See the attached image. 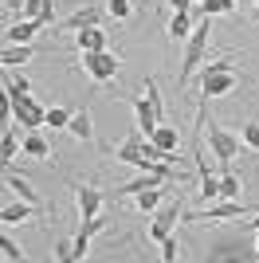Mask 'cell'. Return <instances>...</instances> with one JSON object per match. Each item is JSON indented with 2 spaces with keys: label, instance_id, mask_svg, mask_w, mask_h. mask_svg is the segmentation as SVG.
Instances as JSON below:
<instances>
[{
  "label": "cell",
  "instance_id": "6da1fadb",
  "mask_svg": "<svg viewBox=\"0 0 259 263\" xmlns=\"http://www.w3.org/2000/svg\"><path fill=\"white\" fill-rule=\"evenodd\" d=\"M239 83V71L232 67V59H212V63H205V71H200V99H224L228 90H236Z\"/></svg>",
  "mask_w": 259,
  "mask_h": 263
},
{
  "label": "cell",
  "instance_id": "7a4b0ae2",
  "mask_svg": "<svg viewBox=\"0 0 259 263\" xmlns=\"http://www.w3.org/2000/svg\"><path fill=\"white\" fill-rule=\"evenodd\" d=\"M196 118L205 122V134H208V145H212V154H216V161L228 169V161L239 154V145H244V138H236V134H228V130H220L212 118H208V99H200V106H196Z\"/></svg>",
  "mask_w": 259,
  "mask_h": 263
},
{
  "label": "cell",
  "instance_id": "3957f363",
  "mask_svg": "<svg viewBox=\"0 0 259 263\" xmlns=\"http://www.w3.org/2000/svg\"><path fill=\"white\" fill-rule=\"evenodd\" d=\"M208 20H196L193 35L184 40V59H181V79H177V87H189V79H193V71L200 67V59H205L208 51Z\"/></svg>",
  "mask_w": 259,
  "mask_h": 263
},
{
  "label": "cell",
  "instance_id": "277c9868",
  "mask_svg": "<svg viewBox=\"0 0 259 263\" xmlns=\"http://www.w3.org/2000/svg\"><path fill=\"white\" fill-rule=\"evenodd\" d=\"M177 220H184V204H181V197H173L169 204H161V209L153 212V220H150V240H153V243H161L165 236L177 228Z\"/></svg>",
  "mask_w": 259,
  "mask_h": 263
},
{
  "label": "cell",
  "instance_id": "5b68a950",
  "mask_svg": "<svg viewBox=\"0 0 259 263\" xmlns=\"http://www.w3.org/2000/svg\"><path fill=\"white\" fill-rule=\"evenodd\" d=\"M79 63H83V71L95 79L98 87H106L110 79L118 75V55H110V51H83Z\"/></svg>",
  "mask_w": 259,
  "mask_h": 263
},
{
  "label": "cell",
  "instance_id": "8992f818",
  "mask_svg": "<svg viewBox=\"0 0 259 263\" xmlns=\"http://www.w3.org/2000/svg\"><path fill=\"white\" fill-rule=\"evenodd\" d=\"M12 122H20L24 130H40V126H47V106H40L32 95L12 99Z\"/></svg>",
  "mask_w": 259,
  "mask_h": 263
},
{
  "label": "cell",
  "instance_id": "52a82bcc",
  "mask_svg": "<svg viewBox=\"0 0 259 263\" xmlns=\"http://www.w3.org/2000/svg\"><path fill=\"white\" fill-rule=\"evenodd\" d=\"M106 4H86V8H79V12H71L59 28H67V32H83V28H98V24H106Z\"/></svg>",
  "mask_w": 259,
  "mask_h": 263
},
{
  "label": "cell",
  "instance_id": "ba28073f",
  "mask_svg": "<svg viewBox=\"0 0 259 263\" xmlns=\"http://www.w3.org/2000/svg\"><path fill=\"white\" fill-rule=\"evenodd\" d=\"M102 204H106V193H98V189H95V185H86V181H79V185H75V209H79V220L98 216V212H102Z\"/></svg>",
  "mask_w": 259,
  "mask_h": 263
},
{
  "label": "cell",
  "instance_id": "9c48e42d",
  "mask_svg": "<svg viewBox=\"0 0 259 263\" xmlns=\"http://www.w3.org/2000/svg\"><path fill=\"white\" fill-rule=\"evenodd\" d=\"M236 216H251V209L248 204H239V200H220V204H205L200 209V216H193V220H236Z\"/></svg>",
  "mask_w": 259,
  "mask_h": 263
},
{
  "label": "cell",
  "instance_id": "30bf717a",
  "mask_svg": "<svg viewBox=\"0 0 259 263\" xmlns=\"http://www.w3.org/2000/svg\"><path fill=\"white\" fill-rule=\"evenodd\" d=\"M130 106H134V114H138V126H141V134H145V138H150L157 126H161L157 110L150 106V99H145V95H130Z\"/></svg>",
  "mask_w": 259,
  "mask_h": 263
},
{
  "label": "cell",
  "instance_id": "8fae6325",
  "mask_svg": "<svg viewBox=\"0 0 259 263\" xmlns=\"http://www.w3.org/2000/svg\"><path fill=\"white\" fill-rule=\"evenodd\" d=\"M141 142H145V134H141V130L126 134V138H122V145L114 149V154H118V161H126V165H138V169H141V161H145V154H141Z\"/></svg>",
  "mask_w": 259,
  "mask_h": 263
},
{
  "label": "cell",
  "instance_id": "7c38bea8",
  "mask_svg": "<svg viewBox=\"0 0 259 263\" xmlns=\"http://www.w3.org/2000/svg\"><path fill=\"white\" fill-rule=\"evenodd\" d=\"M43 28H47L43 20H16L12 28H4V40H8V44H32Z\"/></svg>",
  "mask_w": 259,
  "mask_h": 263
},
{
  "label": "cell",
  "instance_id": "4fadbf2b",
  "mask_svg": "<svg viewBox=\"0 0 259 263\" xmlns=\"http://www.w3.org/2000/svg\"><path fill=\"white\" fill-rule=\"evenodd\" d=\"M165 181H169V177H161V173H145V169H141L134 181L118 185V193H114V197H138V193H145V189H157V185H165Z\"/></svg>",
  "mask_w": 259,
  "mask_h": 263
},
{
  "label": "cell",
  "instance_id": "5bb4252c",
  "mask_svg": "<svg viewBox=\"0 0 259 263\" xmlns=\"http://www.w3.org/2000/svg\"><path fill=\"white\" fill-rule=\"evenodd\" d=\"M150 138L157 142V149L165 154V161H173V165H177V157H181V154H177V145H181V134L173 130V126H165V122H161V126H157V130H153Z\"/></svg>",
  "mask_w": 259,
  "mask_h": 263
},
{
  "label": "cell",
  "instance_id": "9a60e30c",
  "mask_svg": "<svg viewBox=\"0 0 259 263\" xmlns=\"http://www.w3.org/2000/svg\"><path fill=\"white\" fill-rule=\"evenodd\" d=\"M193 24H196V16L184 8V12H173V20H169V28H165V32H169L173 44H184V40L193 35Z\"/></svg>",
  "mask_w": 259,
  "mask_h": 263
},
{
  "label": "cell",
  "instance_id": "2e32d148",
  "mask_svg": "<svg viewBox=\"0 0 259 263\" xmlns=\"http://www.w3.org/2000/svg\"><path fill=\"white\" fill-rule=\"evenodd\" d=\"M67 130H71V138H75V142H95V122H90V110L79 106L75 114H71V126H67Z\"/></svg>",
  "mask_w": 259,
  "mask_h": 263
},
{
  "label": "cell",
  "instance_id": "e0dca14e",
  "mask_svg": "<svg viewBox=\"0 0 259 263\" xmlns=\"http://www.w3.org/2000/svg\"><path fill=\"white\" fill-rule=\"evenodd\" d=\"M28 59H35V44H8L4 51H0V63L8 67V71L12 67H24Z\"/></svg>",
  "mask_w": 259,
  "mask_h": 263
},
{
  "label": "cell",
  "instance_id": "ac0fdd59",
  "mask_svg": "<svg viewBox=\"0 0 259 263\" xmlns=\"http://www.w3.org/2000/svg\"><path fill=\"white\" fill-rule=\"evenodd\" d=\"M24 154H28V157H40V161H43V157L51 161L55 149H51V142H47L40 130H28V134H24Z\"/></svg>",
  "mask_w": 259,
  "mask_h": 263
},
{
  "label": "cell",
  "instance_id": "d6986e66",
  "mask_svg": "<svg viewBox=\"0 0 259 263\" xmlns=\"http://www.w3.org/2000/svg\"><path fill=\"white\" fill-rule=\"evenodd\" d=\"M32 216H40V204H28V200L0 209V220H4V224H24V220H32Z\"/></svg>",
  "mask_w": 259,
  "mask_h": 263
},
{
  "label": "cell",
  "instance_id": "ffe728a7",
  "mask_svg": "<svg viewBox=\"0 0 259 263\" xmlns=\"http://www.w3.org/2000/svg\"><path fill=\"white\" fill-rule=\"evenodd\" d=\"M79 35V51H106V28L98 24V28H83Z\"/></svg>",
  "mask_w": 259,
  "mask_h": 263
},
{
  "label": "cell",
  "instance_id": "44dd1931",
  "mask_svg": "<svg viewBox=\"0 0 259 263\" xmlns=\"http://www.w3.org/2000/svg\"><path fill=\"white\" fill-rule=\"evenodd\" d=\"M4 185H8V189H12V193H16L20 200H28V204H40L35 189L28 185V177H20V173H8V177H4Z\"/></svg>",
  "mask_w": 259,
  "mask_h": 263
},
{
  "label": "cell",
  "instance_id": "7402d4cb",
  "mask_svg": "<svg viewBox=\"0 0 259 263\" xmlns=\"http://www.w3.org/2000/svg\"><path fill=\"white\" fill-rule=\"evenodd\" d=\"M16 154H24V142H16V130L4 126V134H0V157H4V165H8Z\"/></svg>",
  "mask_w": 259,
  "mask_h": 263
},
{
  "label": "cell",
  "instance_id": "603a6c76",
  "mask_svg": "<svg viewBox=\"0 0 259 263\" xmlns=\"http://www.w3.org/2000/svg\"><path fill=\"white\" fill-rule=\"evenodd\" d=\"M161 200H165L161 185H157V189H145V193H138V212H157V209H161Z\"/></svg>",
  "mask_w": 259,
  "mask_h": 263
},
{
  "label": "cell",
  "instance_id": "cb8c5ba5",
  "mask_svg": "<svg viewBox=\"0 0 259 263\" xmlns=\"http://www.w3.org/2000/svg\"><path fill=\"white\" fill-rule=\"evenodd\" d=\"M4 95H8V99H24V95H32V83L24 75H8L4 79Z\"/></svg>",
  "mask_w": 259,
  "mask_h": 263
},
{
  "label": "cell",
  "instance_id": "d4e9b609",
  "mask_svg": "<svg viewBox=\"0 0 259 263\" xmlns=\"http://www.w3.org/2000/svg\"><path fill=\"white\" fill-rule=\"evenodd\" d=\"M71 126V110L67 106H47V130H67Z\"/></svg>",
  "mask_w": 259,
  "mask_h": 263
},
{
  "label": "cell",
  "instance_id": "484cf974",
  "mask_svg": "<svg viewBox=\"0 0 259 263\" xmlns=\"http://www.w3.org/2000/svg\"><path fill=\"white\" fill-rule=\"evenodd\" d=\"M239 189H244V181H239L236 173H224V177H220V200H236Z\"/></svg>",
  "mask_w": 259,
  "mask_h": 263
},
{
  "label": "cell",
  "instance_id": "4316f807",
  "mask_svg": "<svg viewBox=\"0 0 259 263\" xmlns=\"http://www.w3.org/2000/svg\"><path fill=\"white\" fill-rule=\"evenodd\" d=\"M145 99H150V106L157 110V118L165 122V99H161V87H157L153 79H145Z\"/></svg>",
  "mask_w": 259,
  "mask_h": 263
},
{
  "label": "cell",
  "instance_id": "83f0119b",
  "mask_svg": "<svg viewBox=\"0 0 259 263\" xmlns=\"http://www.w3.org/2000/svg\"><path fill=\"white\" fill-rule=\"evenodd\" d=\"M106 224H110V220L102 216V212H98V216H86V220H79V232H86V236L95 240L98 232H106Z\"/></svg>",
  "mask_w": 259,
  "mask_h": 263
},
{
  "label": "cell",
  "instance_id": "f1b7e54d",
  "mask_svg": "<svg viewBox=\"0 0 259 263\" xmlns=\"http://www.w3.org/2000/svg\"><path fill=\"white\" fill-rule=\"evenodd\" d=\"M239 138H244L248 149H255V154H259V122H244V126H239Z\"/></svg>",
  "mask_w": 259,
  "mask_h": 263
},
{
  "label": "cell",
  "instance_id": "f546056e",
  "mask_svg": "<svg viewBox=\"0 0 259 263\" xmlns=\"http://www.w3.org/2000/svg\"><path fill=\"white\" fill-rule=\"evenodd\" d=\"M106 12L114 20H130V16H134V4H130V0H106Z\"/></svg>",
  "mask_w": 259,
  "mask_h": 263
},
{
  "label": "cell",
  "instance_id": "4dcf8cb0",
  "mask_svg": "<svg viewBox=\"0 0 259 263\" xmlns=\"http://www.w3.org/2000/svg\"><path fill=\"white\" fill-rule=\"evenodd\" d=\"M161 259H165V263L181 259V243H177V236H173V232H169V236L161 240Z\"/></svg>",
  "mask_w": 259,
  "mask_h": 263
},
{
  "label": "cell",
  "instance_id": "1f68e13d",
  "mask_svg": "<svg viewBox=\"0 0 259 263\" xmlns=\"http://www.w3.org/2000/svg\"><path fill=\"white\" fill-rule=\"evenodd\" d=\"M0 255H4V259H16V263H20V259H24V248L12 240V236H4V240H0Z\"/></svg>",
  "mask_w": 259,
  "mask_h": 263
},
{
  "label": "cell",
  "instance_id": "d6a6232c",
  "mask_svg": "<svg viewBox=\"0 0 259 263\" xmlns=\"http://www.w3.org/2000/svg\"><path fill=\"white\" fill-rule=\"evenodd\" d=\"M86 252H90V236L79 232V236H75V259H86Z\"/></svg>",
  "mask_w": 259,
  "mask_h": 263
},
{
  "label": "cell",
  "instance_id": "836d02e7",
  "mask_svg": "<svg viewBox=\"0 0 259 263\" xmlns=\"http://www.w3.org/2000/svg\"><path fill=\"white\" fill-rule=\"evenodd\" d=\"M24 4H28V0H4V8H8V12H16V20H20V12H24Z\"/></svg>",
  "mask_w": 259,
  "mask_h": 263
},
{
  "label": "cell",
  "instance_id": "e575fe53",
  "mask_svg": "<svg viewBox=\"0 0 259 263\" xmlns=\"http://www.w3.org/2000/svg\"><path fill=\"white\" fill-rule=\"evenodd\" d=\"M173 12H184V8H193V0H169Z\"/></svg>",
  "mask_w": 259,
  "mask_h": 263
},
{
  "label": "cell",
  "instance_id": "d590c367",
  "mask_svg": "<svg viewBox=\"0 0 259 263\" xmlns=\"http://www.w3.org/2000/svg\"><path fill=\"white\" fill-rule=\"evenodd\" d=\"M244 228H259V216H251V220H244Z\"/></svg>",
  "mask_w": 259,
  "mask_h": 263
},
{
  "label": "cell",
  "instance_id": "8d00e7d4",
  "mask_svg": "<svg viewBox=\"0 0 259 263\" xmlns=\"http://www.w3.org/2000/svg\"><path fill=\"white\" fill-rule=\"evenodd\" d=\"M255 259H259V228H255Z\"/></svg>",
  "mask_w": 259,
  "mask_h": 263
},
{
  "label": "cell",
  "instance_id": "74e56055",
  "mask_svg": "<svg viewBox=\"0 0 259 263\" xmlns=\"http://www.w3.org/2000/svg\"><path fill=\"white\" fill-rule=\"evenodd\" d=\"M255 24H259V8H255Z\"/></svg>",
  "mask_w": 259,
  "mask_h": 263
},
{
  "label": "cell",
  "instance_id": "f35d334b",
  "mask_svg": "<svg viewBox=\"0 0 259 263\" xmlns=\"http://www.w3.org/2000/svg\"><path fill=\"white\" fill-rule=\"evenodd\" d=\"M255 4H259V0H255Z\"/></svg>",
  "mask_w": 259,
  "mask_h": 263
}]
</instances>
